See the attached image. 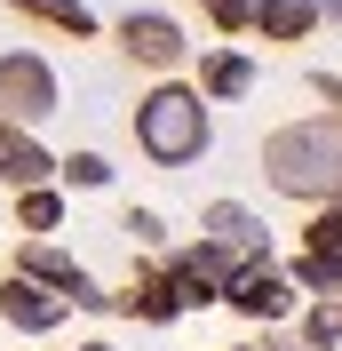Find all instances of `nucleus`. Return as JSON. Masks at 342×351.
I'll return each instance as SVG.
<instances>
[{"label":"nucleus","instance_id":"obj_23","mask_svg":"<svg viewBox=\"0 0 342 351\" xmlns=\"http://www.w3.org/2000/svg\"><path fill=\"white\" fill-rule=\"evenodd\" d=\"M80 351H111V343H80Z\"/></svg>","mask_w":342,"mask_h":351},{"label":"nucleus","instance_id":"obj_10","mask_svg":"<svg viewBox=\"0 0 342 351\" xmlns=\"http://www.w3.org/2000/svg\"><path fill=\"white\" fill-rule=\"evenodd\" d=\"M319 0H255V32L263 40H311Z\"/></svg>","mask_w":342,"mask_h":351},{"label":"nucleus","instance_id":"obj_14","mask_svg":"<svg viewBox=\"0 0 342 351\" xmlns=\"http://www.w3.org/2000/svg\"><path fill=\"white\" fill-rule=\"evenodd\" d=\"M295 287H311V295H342V247H326V256H302L295 263Z\"/></svg>","mask_w":342,"mask_h":351},{"label":"nucleus","instance_id":"obj_22","mask_svg":"<svg viewBox=\"0 0 342 351\" xmlns=\"http://www.w3.org/2000/svg\"><path fill=\"white\" fill-rule=\"evenodd\" d=\"M231 351H278V343H231Z\"/></svg>","mask_w":342,"mask_h":351},{"label":"nucleus","instance_id":"obj_3","mask_svg":"<svg viewBox=\"0 0 342 351\" xmlns=\"http://www.w3.org/2000/svg\"><path fill=\"white\" fill-rule=\"evenodd\" d=\"M48 112H56V72H48V56L8 48V56H0V120L32 128V120H48Z\"/></svg>","mask_w":342,"mask_h":351},{"label":"nucleus","instance_id":"obj_20","mask_svg":"<svg viewBox=\"0 0 342 351\" xmlns=\"http://www.w3.org/2000/svg\"><path fill=\"white\" fill-rule=\"evenodd\" d=\"M311 88H319L326 104H334V120H342V72H319V80H311Z\"/></svg>","mask_w":342,"mask_h":351},{"label":"nucleus","instance_id":"obj_4","mask_svg":"<svg viewBox=\"0 0 342 351\" xmlns=\"http://www.w3.org/2000/svg\"><path fill=\"white\" fill-rule=\"evenodd\" d=\"M183 24L175 16H151V8H128V16H120V56H128V64H144V72H175L183 64Z\"/></svg>","mask_w":342,"mask_h":351},{"label":"nucleus","instance_id":"obj_21","mask_svg":"<svg viewBox=\"0 0 342 351\" xmlns=\"http://www.w3.org/2000/svg\"><path fill=\"white\" fill-rule=\"evenodd\" d=\"M319 24H342V0H319Z\"/></svg>","mask_w":342,"mask_h":351},{"label":"nucleus","instance_id":"obj_13","mask_svg":"<svg viewBox=\"0 0 342 351\" xmlns=\"http://www.w3.org/2000/svg\"><path fill=\"white\" fill-rule=\"evenodd\" d=\"M0 8H16V16H32V24H56V32H72V40H88V32H96L88 0H0Z\"/></svg>","mask_w":342,"mask_h":351},{"label":"nucleus","instance_id":"obj_2","mask_svg":"<svg viewBox=\"0 0 342 351\" xmlns=\"http://www.w3.org/2000/svg\"><path fill=\"white\" fill-rule=\"evenodd\" d=\"M207 96L199 88H183V80H168V88H151L144 104H135V152L151 160V168H192L199 152H207Z\"/></svg>","mask_w":342,"mask_h":351},{"label":"nucleus","instance_id":"obj_12","mask_svg":"<svg viewBox=\"0 0 342 351\" xmlns=\"http://www.w3.org/2000/svg\"><path fill=\"white\" fill-rule=\"evenodd\" d=\"M111 304H120V311H144V319H175V311H183V287L159 271V280H128Z\"/></svg>","mask_w":342,"mask_h":351},{"label":"nucleus","instance_id":"obj_16","mask_svg":"<svg viewBox=\"0 0 342 351\" xmlns=\"http://www.w3.org/2000/svg\"><path fill=\"white\" fill-rule=\"evenodd\" d=\"M326 247H342V192L326 199L319 216H311V232H302V256H326Z\"/></svg>","mask_w":342,"mask_h":351},{"label":"nucleus","instance_id":"obj_6","mask_svg":"<svg viewBox=\"0 0 342 351\" xmlns=\"http://www.w3.org/2000/svg\"><path fill=\"white\" fill-rule=\"evenodd\" d=\"M199 232H207L215 247H231L239 263H271V232H263V216H247L239 199H215L207 216H199Z\"/></svg>","mask_w":342,"mask_h":351},{"label":"nucleus","instance_id":"obj_19","mask_svg":"<svg viewBox=\"0 0 342 351\" xmlns=\"http://www.w3.org/2000/svg\"><path fill=\"white\" fill-rule=\"evenodd\" d=\"M120 232H128L135 247H159V240H168V223L151 216V208H128V216H120Z\"/></svg>","mask_w":342,"mask_h":351},{"label":"nucleus","instance_id":"obj_7","mask_svg":"<svg viewBox=\"0 0 342 351\" xmlns=\"http://www.w3.org/2000/svg\"><path fill=\"white\" fill-rule=\"evenodd\" d=\"M0 311H8V328H24V335H48V328H64V295H48L40 280H24V271H8L0 280Z\"/></svg>","mask_w":342,"mask_h":351},{"label":"nucleus","instance_id":"obj_5","mask_svg":"<svg viewBox=\"0 0 342 351\" xmlns=\"http://www.w3.org/2000/svg\"><path fill=\"white\" fill-rule=\"evenodd\" d=\"M16 271H24V280H40L48 295H64V304H111V295H96V280L80 271V256H64V247H48V240H24Z\"/></svg>","mask_w":342,"mask_h":351},{"label":"nucleus","instance_id":"obj_17","mask_svg":"<svg viewBox=\"0 0 342 351\" xmlns=\"http://www.w3.org/2000/svg\"><path fill=\"white\" fill-rule=\"evenodd\" d=\"M302 343H342V295H326V304H311V319H302Z\"/></svg>","mask_w":342,"mask_h":351},{"label":"nucleus","instance_id":"obj_24","mask_svg":"<svg viewBox=\"0 0 342 351\" xmlns=\"http://www.w3.org/2000/svg\"><path fill=\"white\" fill-rule=\"evenodd\" d=\"M302 351H326V343H302Z\"/></svg>","mask_w":342,"mask_h":351},{"label":"nucleus","instance_id":"obj_15","mask_svg":"<svg viewBox=\"0 0 342 351\" xmlns=\"http://www.w3.org/2000/svg\"><path fill=\"white\" fill-rule=\"evenodd\" d=\"M16 223H24V232H56V223H64V199L48 192V184H40V192H16Z\"/></svg>","mask_w":342,"mask_h":351},{"label":"nucleus","instance_id":"obj_8","mask_svg":"<svg viewBox=\"0 0 342 351\" xmlns=\"http://www.w3.org/2000/svg\"><path fill=\"white\" fill-rule=\"evenodd\" d=\"M56 168H64V160H48L40 144H32V128L0 120V184H8V192H40Z\"/></svg>","mask_w":342,"mask_h":351},{"label":"nucleus","instance_id":"obj_11","mask_svg":"<svg viewBox=\"0 0 342 351\" xmlns=\"http://www.w3.org/2000/svg\"><path fill=\"white\" fill-rule=\"evenodd\" d=\"M247 88H255V64H247V56H239V48H215L207 64H199V96H247Z\"/></svg>","mask_w":342,"mask_h":351},{"label":"nucleus","instance_id":"obj_9","mask_svg":"<svg viewBox=\"0 0 342 351\" xmlns=\"http://www.w3.org/2000/svg\"><path fill=\"white\" fill-rule=\"evenodd\" d=\"M287 304H295V287L278 280L271 263H247V271H239V287H231V311H239V319H263V328H271V319H287Z\"/></svg>","mask_w":342,"mask_h":351},{"label":"nucleus","instance_id":"obj_18","mask_svg":"<svg viewBox=\"0 0 342 351\" xmlns=\"http://www.w3.org/2000/svg\"><path fill=\"white\" fill-rule=\"evenodd\" d=\"M64 176L80 184V192H104V184H111V160H104V152H72V160H64Z\"/></svg>","mask_w":342,"mask_h":351},{"label":"nucleus","instance_id":"obj_1","mask_svg":"<svg viewBox=\"0 0 342 351\" xmlns=\"http://www.w3.org/2000/svg\"><path fill=\"white\" fill-rule=\"evenodd\" d=\"M263 184L278 199H302V208H326L342 192V120L334 112H311V120H287V128L263 136Z\"/></svg>","mask_w":342,"mask_h":351}]
</instances>
